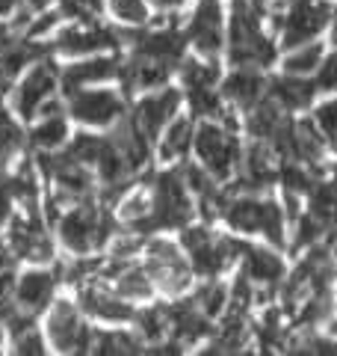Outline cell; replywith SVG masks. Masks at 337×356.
<instances>
[{
  "instance_id": "1",
  "label": "cell",
  "mask_w": 337,
  "mask_h": 356,
  "mask_svg": "<svg viewBox=\"0 0 337 356\" xmlns=\"http://www.w3.org/2000/svg\"><path fill=\"white\" fill-rule=\"evenodd\" d=\"M225 54L231 65H269L278 63V42L273 30L266 27V18L254 13L249 0H231L228 9V39H225Z\"/></svg>"
},
{
  "instance_id": "2",
  "label": "cell",
  "mask_w": 337,
  "mask_h": 356,
  "mask_svg": "<svg viewBox=\"0 0 337 356\" xmlns=\"http://www.w3.org/2000/svg\"><path fill=\"white\" fill-rule=\"evenodd\" d=\"M181 247L193 264V273L207 280V276H222L234 264H240L245 241H240V235L234 232L225 235V232H213L207 222L193 220L181 229Z\"/></svg>"
},
{
  "instance_id": "3",
  "label": "cell",
  "mask_w": 337,
  "mask_h": 356,
  "mask_svg": "<svg viewBox=\"0 0 337 356\" xmlns=\"http://www.w3.org/2000/svg\"><path fill=\"white\" fill-rule=\"evenodd\" d=\"M334 9V0H290L284 9L266 15V27L273 30L278 51H287L293 44L325 36L331 27Z\"/></svg>"
},
{
  "instance_id": "4",
  "label": "cell",
  "mask_w": 337,
  "mask_h": 356,
  "mask_svg": "<svg viewBox=\"0 0 337 356\" xmlns=\"http://www.w3.org/2000/svg\"><path fill=\"white\" fill-rule=\"evenodd\" d=\"M193 152L198 163L207 172H213L222 184H231L234 175L240 170V154H243V140L240 134L228 128L225 122L216 119H196V140Z\"/></svg>"
},
{
  "instance_id": "5",
  "label": "cell",
  "mask_w": 337,
  "mask_h": 356,
  "mask_svg": "<svg viewBox=\"0 0 337 356\" xmlns=\"http://www.w3.org/2000/svg\"><path fill=\"white\" fill-rule=\"evenodd\" d=\"M151 187V232L157 229H184L198 217L196 199L184 181L181 166L154 175Z\"/></svg>"
},
{
  "instance_id": "6",
  "label": "cell",
  "mask_w": 337,
  "mask_h": 356,
  "mask_svg": "<svg viewBox=\"0 0 337 356\" xmlns=\"http://www.w3.org/2000/svg\"><path fill=\"white\" fill-rule=\"evenodd\" d=\"M112 235H116V220L92 199L74 202V208L60 220V238L74 255H89L101 250Z\"/></svg>"
},
{
  "instance_id": "7",
  "label": "cell",
  "mask_w": 337,
  "mask_h": 356,
  "mask_svg": "<svg viewBox=\"0 0 337 356\" xmlns=\"http://www.w3.org/2000/svg\"><path fill=\"white\" fill-rule=\"evenodd\" d=\"M142 252H145V270H148L157 291H163L166 297H184L193 288L196 273L181 243L166 241V238H151L145 241Z\"/></svg>"
},
{
  "instance_id": "8",
  "label": "cell",
  "mask_w": 337,
  "mask_h": 356,
  "mask_svg": "<svg viewBox=\"0 0 337 356\" xmlns=\"http://www.w3.org/2000/svg\"><path fill=\"white\" fill-rule=\"evenodd\" d=\"M290 264L284 259V250L273 243H252L245 241V250L240 255V273L254 285L257 300H278V288L284 282Z\"/></svg>"
},
{
  "instance_id": "9",
  "label": "cell",
  "mask_w": 337,
  "mask_h": 356,
  "mask_svg": "<svg viewBox=\"0 0 337 356\" xmlns=\"http://www.w3.org/2000/svg\"><path fill=\"white\" fill-rule=\"evenodd\" d=\"M184 33H187L189 48L198 57L219 60L225 51V39H228V15H225L222 0H198Z\"/></svg>"
},
{
  "instance_id": "10",
  "label": "cell",
  "mask_w": 337,
  "mask_h": 356,
  "mask_svg": "<svg viewBox=\"0 0 337 356\" xmlns=\"http://www.w3.org/2000/svg\"><path fill=\"white\" fill-rule=\"evenodd\" d=\"M181 102H184V92L175 86H157V89H148L137 104L130 110V119L139 125V131L148 137L151 143L160 137L163 128L172 122L178 113H181Z\"/></svg>"
},
{
  "instance_id": "11",
  "label": "cell",
  "mask_w": 337,
  "mask_h": 356,
  "mask_svg": "<svg viewBox=\"0 0 337 356\" xmlns=\"http://www.w3.org/2000/svg\"><path fill=\"white\" fill-rule=\"evenodd\" d=\"M219 92L243 116L245 110H252L254 104H261L269 95V72L261 65H234L228 74H222Z\"/></svg>"
},
{
  "instance_id": "12",
  "label": "cell",
  "mask_w": 337,
  "mask_h": 356,
  "mask_svg": "<svg viewBox=\"0 0 337 356\" xmlns=\"http://www.w3.org/2000/svg\"><path fill=\"white\" fill-rule=\"evenodd\" d=\"M48 339L62 353H86L92 344V330L83 324L80 306L71 300H56L48 315Z\"/></svg>"
},
{
  "instance_id": "13",
  "label": "cell",
  "mask_w": 337,
  "mask_h": 356,
  "mask_svg": "<svg viewBox=\"0 0 337 356\" xmlns=\"http://www.w3.org/2000/svg\"><path fill=\"white\" fill-rule=\"evenodd\" d=\"M71 98V116L80 125H92V128H112L116 122L128 113L125 110V98L116 89H77Z\"/></svg>"
},
{
  "instance_id": "14",
  "label": "cell",
  "mask_w": 337,
  "mask_h": 356,
  "mask_svg": "<svg viewBox=\"0 0 337 356\" xmlns=\"http://www.w3.org/2000/svg\"><path fill=\"white\" fill-rule=\"evenodd\" d=\"M166 318H168V339H175L178 344H198L207 341L213 332V321L196 306L193 297H168Z\"/></svg>"
},
{
  "instance_id": "15",
  "label": "cell",
  "mask_w": 337,
  "mask_h": 356,
  "mask_svg": "<svg viewBox=\"0 0 337 356\" xmlns=\"http://www.w3.org/2000/svg\"><path fill=\"white\" fill-rule=\"evenodd\" d=\"M130 48L137 54H145V57H154L160 63H168L172 69L181 65V60L187 57V33L178 30L175 24H163V27H154V30H139L133 33L130 39Z\"/></svg>"
},
{
  "instance_id": "16",
  "label": "cell",
  "mask_w": 337,
  "mask_h": 356,
  "mask_svg": "<svg viewBox=\"0 0 337 356\" xmlns=\"http://www.w3.org/2000/svg\"><path fill=\"white\" fill-rule=\"evenodd\" d=\"M269 95L293 116H302L305 110H311L320 102V89L313 83V77H302V74H269Z\"/></svg>"
},
{
  "instance_id": "17",
  "label": "cell",
  "mask_w": 337,
  "mask_h": 356,
  "mask_svg": "<svg viewBox=\"0 0 337 356\" xmlns=\"http://www.w3.org/2000/svg\"><path fill=\"white\" fill-rule=\"evenodd\" d=\"M119 44V33L107 27H69L53 39V51L69 57H92V54L112 51Z\"/></svg>"
},
{
  "instance_id": "18",
  "label": "cell",
  "mask_w": 337,
  "mask_h": 356,
  "mask_svg": "<svg viewBox=\"0 0 337 356\" xmlns=\"http://www.w3.org/2000/svg\"><path fill=\"white\" fill-rule=\"evenodd\" d=\"M56 92V74L48 63L33 65V72L21 81V86L15 89V110L21 119H33L39 116V110L53 98Z\"/></svg>"
},
{
  "instance_id": "19",
  "label": "cell",
  "mask_w": 337,
  "mask_h": 356,
  "mask_svg": "<svg viewBox=\"0 0 337 356\" xmlns=\"http://www.w3.org/2000/svg\"><path fill=\"white\" fill-rule=\"evenodd\" d=\"M80 309L89 312L92 318L98 321H104V324H128V321H133V309L130 306V300L125 297H119L112 288L107 285H83V291H80Z\"/></svg>"
},
{
  "instance_id": "20",
  "label": "cell",
  "mask_w": 337,
  "mask_h": 356,
  "mask_svg": "<svg viewBox=\"0 0 337 356\" xmlns=\"http://www.w3.org/2000/svg\"><path fill=\"white\" fill-rule=\"evenodd\" d=\"M121 63L116 57H104V54H92L80 63H71L69 69L60 74V83L65 89V95H74L77 89H86V86H95V83H104L119 77Z\"/></svg>"
},
{
  "instance_id": "21",
  "label": "cell",
  "mask_w": 337,
  "mask_h": 356,
  "mask_svg": "<svg viewBox=\"0 0 337 356\" xmlns=\"http://www.w3.org/2000/svg\"><path fill=\"white\" fill-rule=\"evenodd\" d=\"M9 250L18 259H30V261H48L51 259V241L44 235L42 222H27V220H12L9 229Z\"/></svg>"
},
{
  "instance_id": "22",
  "label": "cell",
  "mask_w": 337,
  "mask_h": 356,
  "mask_svg": "<svg viewBox=\"0 0 337 356\" xmlns=\"http://www.w3.org/2000/svg\"><path fill=\"white\" fill-rule=\"evenodd\" d=\"M193 140H196V119L178 113L163 128L160 137H157V152H160L163 161L178 163V161H184L187 154L193 152Z\"/></svg>"
},
{
  "instance_id": "23",
  "label": "cell",
  "mask_w": 337,
  "mask_h": 356,
  "mask_svg": "<svg viewBox=\"0 0 337 356\" xmlns=\"http://www.w3.org/2000/svg\"><path fill=\"white\" fill-rule=\"evenodd\" d=\"M60 276H53L48 270H27L24 276L18 280L15 285V306L21 312H27V315H36V312H42L44 306H48V300L53 294V285Z\"/></svg>"
},
{
  "instance_id": "24",
  "label": "cell",
  "mask_w": 337,
  "mask_h": 356,
  "mask_svg": "<svg viewBox=\"0 0 337 356\" xmlns=\"http://www.w3.org/2000/svg\"><path fill=\"white\" fill-rule=\"evenodd\" d=\"M329 51L325 39H311V42H302V44H293V48L281 51L278 54V72L284 74H302V77H313L320 69V63Z\"/></svg>"
},
{
  "instance_id": "25",
  "label": "cell",
  "mask_w": 337,
  "mask_h": 356,
  "mask_svg": "<svg viewBox=\"0 0 337 356\" xmlns=\"http://www.w3.org/2000/svg\"><path fill=\"white\" fill-rule=\"evenodd\" d=\"M193 300L210 321H219L231 306V285L222 282V276H207L198 282Z\"/></svg>"
},
{
  "instance_id": "26",
  "label": "cell",
  "mask_w": 337,
  "mask_h": 356,
  "mask_svg": "<svg viewBox=\"0 0 337 356\" xmlns=\"http://www.w3.org/2000/svg\"><path fill=\"white\" fill-rule=\"evenodd\" d=\"M89 350L104 353V356H128V353H142L145 341L137 336V332L128 330H92V344Z\"/></svg>"
},
{
  "instance_id": "27",
  "label": "cell",
  "mask_w": 337,
  "mask_h": 356,
  "mask_svg": "<svg viewBox=\"0 0 337 356\" xmlns=\"http://www.w3.org/2000/svg\"><path fill=\"white\" fill-rule=\"evenodd\" d=\"M133 332L145 341V348H154L168 339V318L166 306H145L139 312H133Z\"/></svg>"
},
{
  "instance_id": "28",
  "label": "cell",
  "mask_w": 337,
  "mask_h": 356,
  "mask_svg": "<svg viewBox=\"0 0 337 356\" xmlns=\"http://www.w3.org/2000/svg\"><path fill=\"white\" fill-rule=\"evenodd\" d=\"M65 137H69V122H65V116L60 113V110H56V113H44V119L30 134V140L36 143L39 149H56V146H62Z\"/></svg>"
},
{
  "instance_id": "29",
  "label": "cell",
  "mask_w": 337,
  "mask_h": 356,
  "mask_svg": "<svg viewBox=\"0 0 337 356\" xmlns=\"http://www.w3.org/2000/svg\"><path fill=\"white\" fill-rule=\"evenodd\" d=\"M311 119H313V125L320 128L325 143H329L331 149H337V92L320 98V102L311 107Z\"/></svg>"
},
{
  "instance_id": "30",
  "label": "cell",
  "mask_w": 337,
  "mask_h": 356,
  "mask_svg": "<svg viewBox=\"0 0 337 356\" xmlns=\"http://www.w3.org/2000/svg\"><path fill=\"white\" fill-rule=\"evenodd\" d=\"M9 193L15 199H21L30 214H36V196H39V184H36V172H33V163H21V170L9 178Z\"/></svg>"
},
{
  "instance_id": "31",
  "label": "cell",
  "mask_w": 337,
  "mask_h": 356,
  "mask_svg": "<svg viewBox=\"0 0 337 356\" xmlns=\"http://www.w3.org/2000/svg\"><path fill=\"white\" fill-rule=\"evenodd\" d=\"M110 13L128 27H145L151 18L148 0H110Z\"/></svg>"
},
{
  "instance_id": "32",
  "label": "cell",
  "mask_w": 337,
  "mask_h": 356,
  "mask_svg": "<svg viewBox=\"0 0 337 356\" xmlns=\"http://www.w3.org/2000/svg\"><path fill=\"white\" fill-rule=\"evenodd\" d=\"M104 140L107 137H95V134H77L69 146V154L74 161H80L83 166H95L101 149H104Z\"/></svg>"
},
{
  "instance_id": "33",
  "label": "cell",
  "mask_w": 337,
  "mask_h": 356,
  "mask_svg": "<svg viewBox=\"0 0 337 356\" xmlns=\"http://www.w3.org/2000/svg\"><path fill=\"white\" fill-rule=\"evenodd\" d=\"M313 83H317L320 95H334L337 92V44L325 51L320 69H317V74H313Z\"/></svg>"
},
{
  "instance_id": "34",
  "label": "cell",
  "mask_w": 337,
  "mask_h": 356,
  "mask_svg": "<svg viewBox=\"0 0 337 356\" xmlns=\"http://www.w3.org/2000/svg\"><path fill=\"white\" fill-rule=\"evenodd\" d=\"M21 143H24V137H21L18 125L9 122L6 116H0V166L9 163V158L21 149Z\"/></svg>"
},
{
  "instance_id": "35",
  "label": "cell",
  "mask_w": 337,
  "mask_h": 356,
  "mask_svg": "<svg viewBox=\"0 0 337 356\" xmlns=\"http://www.w3.org/2000/svg\"><path fill=\"white\" fill-rule=\"evenodd\" d=\"M12 344H15V353H21V356H42L44 353V341L39 332L33 330V324L12 332Z\"/></svg>"
},
{
  "instance_id": "36",
  "label": "cell",
  "mask_w": 337,
  "mask_h": 356,
  "mask_svg": "<svg viewBox=\"0 0 337 356\" xmlns=\"http://www.w3.org/2000/svg\"><path fill=\"white\" fill-rule=\"evenodd\" d=\"M9 211H12V193H9V187L0 184V222L9 220Z\"/></svg>"
},
{
  "instance_id": "37",
  "label": "cell",
  "mask_w": 337,
  "mask_h": 356,
  "mask_svg": "<svg viewBox=\"0 0 337 356\" xmlns=\"http://www.w3.org/2000/svg\"><path fill=\"white\" fill-rule=\"evenodd\" d=\"M9 264H12V250L0 243V270H9Z\"/></svg>"
},
{
  "instance_id": "38",
  "label": "cell",
  "mask_w": 337,
  "mask_h": 356,
  "mask_svg": "<svg viewBox=\"0 0 337 356\" xmlns=\"http://www.w3.org/2000/svg\"><path fill=\"white\" fill-rule=\"evenodd\" d=\"M15 3H18V0H0V21H3L9 13H12Z\"/></svg>"
}]
</instances>
